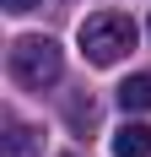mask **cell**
<instances>
[{
  "mask_svg": "<svg viewBox=\"0 0 151 157\" xmlns=\"http://www.w3.org/2000/svg\"><path fill=\"white\" fill-rule=\"evenodd\" d=\"M38 152H43V136L32 125H11L6 141H0V157H38Z\"/></svg>",
  "mask_w": 151,
  "mask_h": 157,
  "instance_id": "cell-3",
  "label": "cell"
},
{
  "mask_svg": "<svg viewBox=\"0 0 151 157\" xmlns=\"http://www.w3.org/2000/svg\"><path fill=\"white\" fill-rule=\"evenodd\" d=\"M113 157H151V130L146 125H119L113 130Z\"/></svg>",
  "mask_w": 151,
  "mask_h": 157,
  "instance_id": "cell-4",
  "label": "cell"
},
{
  "mask_svg": "<svg viewBox=\"0 0 151 157\" xmlns=\"http://www.w3.org/2000/svg\"><path fill=\"white\" fill-rule=\"evenodd\" d=\"M130 49H135V22L124 11H97V16L81 22V54H87L92 65H113V60H124Z\"/></svg>",
  "mask_w": 151,
  "mask_h": 157,
  "instance_id": "cell-1",
  "label": "cell"
},
{
  "mask_svg": "<svg viewBox=\"0 0 151 157\" xmlns=\"http://www.w3.org/2000/svg\"><path fill=\"white\" fill-rule=\"evenodd\" d=\"M6 11H38V6H49V0H0Z\"/></svg>",
  "mask_w": 151,
  "mask_h": 157,
  "instance_id": "cell-7",
  "label": "cell"
},
{
  "mask_svg": "<svg viewBox=\"0 0 151 157\" xmlns=\"http://www.w3.org/2000/svg\"><path fill=\"white\" fill-rule=\"evenodd\" d=\"M119 103H124V114H130V109L146 114V109H151V71H140V76L119 81Z\"/></svg>",
  "mask_w": 151,
  "mask_h": 157,
  "instance_id": "cell-5",
  "label": "cell"
},
{
  "mask_svg": "<svg viewBox=\"0 0 151 157\" xmlns=\"http://www.w3.org/2000/svg\"><path fill=\"white\" fill-rule=\"evenodd\" d=\"M92 119H97L92 98H87V103H70V125H76V130H81V125H92Z\"/></svg>",
  "mask_w": 151,
  "mask_h": 157,
  "instance_id": "cell-6",
  "label": "cell"
},
{
  "mask_svg": "<svg viewBox=\"0 0 151 157\" xmlns=\"http://www.w3.org/2000/svg\"><path fill=\"white\" fill-rule=\"evenodd\" d=\"M65 71V54L54 38H16L11 44V76L16 87H27V92H49Z\"/></svg>",
  "mask_w": 151,
  "mask_h": 157,
  "instance_id": "cell-2",
  "label": "cell"
}]
</instances>
